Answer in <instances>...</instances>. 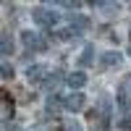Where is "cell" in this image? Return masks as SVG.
I'll list each match as a JSON object with an SVG mask.
<instances>
[{"mask_svg":"<svg viewBox=\"0 0 131 131\" xmlns=\"http://www.w3.org/2000/svg\"><path fill=\"white\" fill-rule=\"evenodd\" d=\"M60 105H63V100H60V97H55V94H50V100H47V105H45V110H47V115H55Z\"/></svg>","mask_w":131,"mask_h":131,"instance_id":"13","label":"cell"},{"mask_svg":"<svg viewBox=\"0 0 131 131\" xmlns=\"http://www.w3.org/2000/svg\"><path fill=\"white\" fill-rule=\"evenodd\" d=\"M10 118H13V97L3 94V123H8Z\"/></svg>","mask_w":131,"mask_h":131,"instance_id":"10","label":"cell"},{"mask_svg":"<svg viewBox=\"0 0 131 131\" xmlns=\"http://www.w3.org/2000/svg\"><path fill=\"white\" fill-rule=\"evenodd\" d=\"M31 18H34L37 26H45V29H55L60 16L55 13L52 8H34V13H31Z\"/></svg>","mask_w":131,"mask_h":131,"instance_id":"2","label":"cell"},{"mask_svg":"<svg viewBox=\"0 0 131 131\" xmlns=\"http://www.w3.org/2000/svg\"><path fill=\"white\" fill-rule=\"evenodd\" d=\"M128 52H131V47H128Z\"/></svg>","mask_w":131,"mask_h":131,"instance_id":"20","label":"cell"},{"mask_svg":"<svg viewBox=\"0 0 131 131\" xmlns=\"http://www.w3.org/2000/svg\"><path fill=\"white\" fill-rule=\"evenodd\" d=\"M123 63V55L121 52H115V50H107V52H102V58H100V68H115V66H121Z\"/></svg>","mask_w":131,"mask_h":131,"instance_id":"6","label":"cell"},{"mask_svg":"<svg viewBox=\"0 0 131 131\" xmlns=\"http://www.w3.org/2000/svg\"><path fill=\"white\" fill-rule=\"evenodd\" d=\"M0 76H3V81H8L10 76H13V66H8V63H3V66H0Z\"/></svg>","mask_w":131,"mask_h":131,"instance_id":"15","label":"cell"},{"mask_svg":"<svg viewBox=\"0 0 131 131\" xmlns=\"http://www.w3.org/2000/svg\"><path fill=\"white\" fill-rule=\"evenodd\" d=\"M84 105H86V97H84L81 92H71V94L63 97V107H66V110H71V113H79Z\"/></svg>","mask_w":131,"mask_h":131,"instance_id":"4","label":"cell"},{"mask_svg":"<svg viewBox=\"0 0 131 131\" xmlns=\"http://www.w3.org/2000/svg\"><path fill=\"white\" fill-rule=\"evenodd\" d=\"M128 39H131V29H128Z\"/></svg>","mask_w":131,"mask_h":131,"instance_id":"19","label":"cell"},{"mask_svg":"<svg viewBox=\"0 0 131 131\" xmlns=\"http://www.w3.org/2000/svg\"><path fill=\"white\" fill-rule=\"evenodd\" d=\"M66 84H68V89H81L86 84V73L84 71H73V73L66 76Z\"/></svg>","mask_w":131,"mask_h":131,"instance_id":"8","label":"cell"},{"mask_svg":"<svg viewBox=\"0 0 131 131\" xmlns=\"http://www.w3.org/2000/svg\"><path fill=\"white\" fill-rule=\"evenodd\" d=\"M45 76H47V66L34 63V66H29V68H26V81H29V84H39Z\"/></svg>","mask_w":131,"mask_h":131,"instance_id":"5","label":"cell"},{"mask_svg":"<svg viewBox=\"0 0 131 131\" xmlns=\"http://www.w3.org/2000/svg\"><path fill=\"white\" fill-rule=\"evenodd\" d=\"M121 128H123V131H131V115H126L123 121H121Z\"/></svg>","mask_w":131,"mask_h":131,"instance_id":"18","label":"cell"},{"mask_svg":"<svg viewBox=\"0 0 131 131\" xmlns=\"http://www.w3.org/2000/svg\"><path fill=\"white\" fill-rule=\"evenodd\" d=\"M0 50H3V55H10L13 52V39H10L8 31H3V39H0Z\"/></svg>","mask_w":131,"mask_h":131,"instance_id":"14","label":"cell"},{"mask_svg":"<svg viewBox=\"0 0 131 131\" xmlns=\"http://www.w3.org/2000/svg\"><path fill=\"white\" fill-rule=\"evenodd\" d=\"M118 105H121V110H128V105H131V79H126L121 84V89H118Z\"/></svg>","mask_w":131,"mask_h":131,"instance_id":"7","label":"cell"},{"mask_svg":"<svg viewBox=\"0 0 131 131\" xmlns=\"http://www.w3.org/2000/svg\"><path fill=\"white\" fill-rule=\"evenodd\" d=\"M86 29H89V18L86 16H68V29L60 31V39H73Z\"/></svg>","mask_w":131,"mask_h":131,"instance_id":"1","label":"cell"},{"mask_svg":"<svg viewBox=\"0 0 131 131\" xmlns=\"http://www.w3.org/2000/svg\"><path fill=\"white\" fill-rule=\"evenodd\" d=\"M3 131H24V128L16 126V123H3Z\"/></svg>","mask_w":131,"mask_h":131,"instance_id":"17","label":"cell"},{"mask_svg":"<svg viewBox=\"0 0 131 131\" xmlns=\"http://www.w3.org/2000/svg\"><path fill=\"white\" fill-rule=\"evenodd\" d=\"M92 60H94V47H84L76 63H79V68H86V66H92Z\"/></svg>","mask_w":131,"mask_h":131,"instance_id":"11","label":"cell"},{"mask_svg":"<svg viewBox=\"0 0 131 131\" xmlns=\"http://www.w3.org/2000/svg\"><path fill=\"white\" fill-rule=\"evenodd\" d=\"M92 5L100 8L102 16H115V13H118V3H92Z\"/></svg>","mask_w":131,"mask_h":131,"instance_id":"12","label":"cell"},{"mask_svg":"<svg viewBox=\"0 0 131 131\" xmlns=\"http://www.w3.org/2000/svg\"><path fill=\"white\" fill-rule=\"evenodd\" d=\"M60 131H81V123H76V121H68Z\"/></svg>","mask_w":131,"mask_h":131,"instance_id":"16","label":"cell"},{"mask_svg":"<svg viewBox=\"0 0 131 131\" xmlns=\"http://www.w3.org/2000/svg\"><path fill=\"white\" fill-rule=\"evenodd\" d=\"M63 79H66V76H63L60 71H52L47 79H45V84H42V86H45V92H50V94H52V92H55V86H58Z\"/></svg>","mask_w":131,"mask_h":131,"instance_id":"9","label":"cell"},{"mask_svg":"<svg viewBox=\"0 0 131 131\" xmlns=\"http://www.w3.org/2000/svg\"><path fill=\"white\" fill-rule=\"evenodd\" d=\"M21 42L31 50V52H42V50H47V42L42 34H37V31H24L21 34Z\"/></svg>","mask_w":131,"mask_h":131,"instance_id":"3","label":"cell"}]
</instances>
